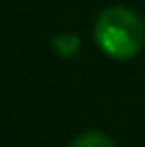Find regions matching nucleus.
<instances>
[{"instance_id":"f257e3e1","label":"nucleus","mask_w":145,"mask_h":147,"mask_svg":"<svg viewBox=\"0 0 145 147\" xmlns=\"http://www.w3.org/2000/svg\"><path fill=\"white\" fill-rule=\"evenodd\" d=\"M94 39L106 56L126 60L133 58L145 44V24L128 7H106L97 17Z\"/></svg>"},{"instance_id":"f03ea898","label":"nucleus","mask_w":145,"mask_h":147,"mask_svg":"<svg viewBox=\"0 0 145 147\" xmlns=\"http://www.w3.org/2000/svg\"><path fill=\"white\" fill-rule=\"evenodd\" d=\"M77 48H80V36H75V34H58V36H53V51H56L60 58L75 56Z\"/></svg>"},{"instance_id":"7ed1b4c3","label":"nucleus","mask_w":145,"mask_h":147,"mask_svg":"<svg viewBox=\"0 0 145 147\" xmlns=\"http://www.w3.org/2000/svg\"><path fill=\"white\" fill-rule=\"evenodd\" d=\"M68 147H114V140L104 133H82Z\"/></svg>"}]
</instances>
